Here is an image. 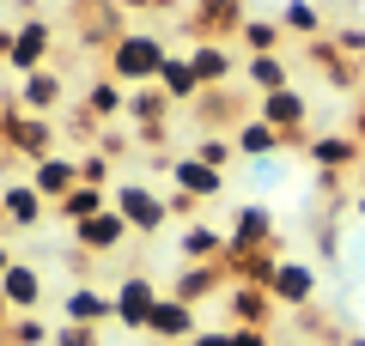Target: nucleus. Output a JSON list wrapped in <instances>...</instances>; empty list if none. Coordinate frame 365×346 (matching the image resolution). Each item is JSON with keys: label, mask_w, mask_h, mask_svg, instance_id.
I'll return each mask as SVG.
<instances>
[{"label": "nucleus", "mask_w": 365, "mask_h": 346, "mask_svg": "<svg viewBox=\"0 0 365 346\" xmlns=\"http://www.w3.org/2000/svg\"><path fill=\"white\" fill-rule=\"evenodd\" d=\"M335 49L341 55H365V25H341L335 31Z\"/></svg>", "instance_id": "35"}, {"label": "nucleus", "mask_w": 365, "mask_h": 346, "mask_svg": "<svg viewBox=\"0 0 365 346\" xmlns=\"http://www.w3.org/2000/svg\"><path fill=\"white\" fill-rule=\"evenodd\" d=\"M256 115L268 122V128H280V134H287V146H292V140L304 146V115H311L304 91H292V85H287V91H268V98L256 103Z\"/></svg>", "instance_id": "6"}, {"label": "nucleus", "mask_w": 365, "mask_h": 346, "mask_svg": "<svg viewBox=\"0 0 365 346\" xmlns=\"http://www.w3.org/2000/svg\"><path fill=\"white\" fill-rule=\"evenodd\" d=\"M0 140H6V115H0Z\"/></svg>", "instance_id": "43"}, {"label": "nucleus", "mask_w": 365, "mask_h": 346, "mask_svg": "<svg viewBox=\"0 0 365 346\" xmlns=\"http://www.w3.org/2000/svg\"><path fill=\"white\" fill-rule=\"evenodd\" d=\"M31 189H37L49 206L67 201V194L79 189V158H61V152H55V158H43V164H31Z\"/></svg>", "instance_id": "12"}, {"label": "nucleus", "mask_w": 365, "mask_h": 346, "mask_svg": "<svg viewBox=\"0 0 365 346\" xmlns=\"http://www.w3.org/2000/svg\"><path fill=\"white\" fill-rule=\"evenodd\" d=\"M353 206H359V213H365V194H359V201H353Z\"/></svg>", "instance_id": "44"}, {"label": "nucleus", "mask_w": 365, "mask_h": 346, "mask_svg": "<svg viewBox=\"0 0 365 346\" xmlns=\"http://www.w3.org/2000/svg\"><path fill=\"white\" fill-rule=\"evenodd\" d=\"M225 340H232V346H268V328H232Z\"/></svg>", "instance_id": "36"}, {"label": "nucleus", "mask_w": 365, "mask_h": 346, "mask_svg": "<svg viewBox=\"0 0 365 346\" xmlns=\"http://www.w3.org/2000/svg\"><path fill=\"white\" fill-rule=\"evenodd\" d=\"M86 122H110V115H122L128 110V85H116V79H91V91H86Z\"/></svg>", "instance_id": "22"}, {"label": "nucleus", "mask_w": 365, "mask_h": 346, "mask_svg": "<svg viewBox=\"0 0 365 346\" xmlns=\"http://www.w3.org/2000/svg\"><path fill=\"white\" fill-rule=\"evenodd\" d=\"M49 213V201H43L31 182H13V189H0V225H19V231H31L37 219Z\"/></svg>", "instance_id": "14"}, {"label": "nucleus", "mask_w": 365, "mask_h": 346, "mask_svg": "<svg viewBox=\"0 0 365 346\" xmlns=\"http://www.w3.org/2000/svg\"><path fill=\"white\" fill-rule=\"evenodd\" d=\"M274 243V213L268 206H237L232 213V237H225V249H232V256H256V249H268Z\"/></svg>", "instance_id": "8"}, {"label": "nucleus", "mask_w": 365, "mask_h": 346, "mask_svg": "<svg viewBox=\"0 0 365 346\" xmlns=\"http://www.w3.org/2000/svg\"><path fill=\"white\" fill-rule=\"evenodd\" d=\"M79 182H91V189H116L110 158H104V152H86V158H79Z\"/></svg>", "instance_id": "32"}, {"label": "nucleus", "mask_w": 365, "mask_h": 346, "mask_svg": "<svg viewBox=\"0 0 365 346\" xmlns=\"http://www.w3.org/2000/svg\"><path fill=\"white\" fill-rule=\"evenodd\" d=\"M128 237H134V231H128V219H122L116 206H104L98 219L73 225V243H79V256H98V261H104V256H116V249L128 243Z\"/></svg>", "instance_id": "4"}, {"label": "nucleus", "mask_w": 365, "mask_h": 346, "mask_svg": "<svg viewBox=\"0 0 365 346\" xmlns=\"http://www.w3.org/2000/svg\"><path fill=\"white\" fill-rule=\"evenodd\" d=\"M177 249H182V261H189V268L220 261V256H225V231H213V225H201V219H195V225L177 237Z\"/></svg>", "instance_id": "21"}, {"label": "nucleus", "mask_w": 365, "mask_h": 346, "mask_svg": "<svg viewBox=\"0 0 365 346\" xmlns=\"http://www.w3.org/2000/svg\"><path fill=\"white\" fill-rule=\"evenodd\" d=\"M49 340H55V334L43 328L37 316H25V322H13V346H49Z\"/></svg>", "instance_id": "33"}, {"label": "nucleus", "mask_w": 365, "mask_h": 346, "mask_svg": "<svg viewBox=\"0 0 365 346\" xmlns=\"http://www.w3.org/2000/svg\"><path fill=\"white\" fill-rule=\"evenodd\" d=\"M61 316L79 328H98V322H116V292H98V285H73L61 298Z\"/></svg>", "instance_id": "11"}, {"label": "nucleus", "mask_w": 365, "mask_h": 346, "mask_svg": "<svg viewBox=\"0 0 365 346\" xmlns=\"http://www.w3.org/2000/svg\"><path fill=\"white\" fill-rule=\"evenodd\" d=\"M158 298H165V292H158V285L146 280V273H128V280H116V322H122V328H134V334H140L146 322H153Z\"/></svg>", "instance_id": "5"}, {"label": "nucleus", "mask_w": 365, "mask_h": 346, "mask_svg": "<svg viewBox=\"0 0 365 346\" xmlns=\"http://www.w3.org/2000/svg\"><path fill=\"white\" fill-rule=\"evenodd\" d=\"M6 146L25 152L31 164H43V158H55V122H49V115H25V110H19L13 122H6Z\"/></svg>", "instance_id": "7"}, {"label": "nucleus", "mask_w": 365, "mask_h": 346, "mask_svg": "<svg viewBox=\"0 0 365 346\" xmlns=\"http://www.w3.org/2000/svg\"><path fill=\"white\" fill-rule=\"evenodd\" d=\"M341 346H365V334H347V340H341Z\"/></svg>", "instance_id": "42"}, {"label": "nucleus", "mask_w": 365, "mask_h": 346, "mask_svg": "<svg viewBox=\"0 0 365 346\" xmlns=\"http://www.w3.org/2000/svg\"><path fill=\"white\" fill-rule=\"evenodd\" d=\"M165 61H170V49L153 31H122V37L110 43V79H116V85H158Z\"/></svg>", "instance_id": "1"}, {"label": "nucleus", "mask_w": 365, "mask_h": 346, "mask_svg": "<svg viewBox=\"0 0 365 346\" xmlns=\"http://www.w3.org/2000/svg\"><path fill=\"white\" fill-rule=\"evenodd\" d=\"M232 316H237V328H268V310H274V298H268V285H237L232 298Z\"/></svg>", "instance_id": "23"}, {"label": "nucleus", "mask_w": 365, "mask_h": 346, "mask_svg": "<svg viewBox=\"0 0 365 346\" xmlns=\"http://www.w3.org/2000/svg\"><path fill=\"white\" fill-rule=\"evenodd\" d=\"M122 13H146V6H177V0H116Z\"/></svg>", "instance_id": "37"}, {"label": "nucleus", "mask_w": 365, "mask_h": 346, "mask_svg": "<svg viewBox=\"0 0 365 346\" xmlns=\"http://www.w3.org/2000/svg\"><path fill=\"white\" fill-rule=\"evenodd\" d=\"M104 206H110V189H91V182H79V189L67 194V201H55L49 213H61L67 225H86V219H98Z\"/></svg>", "instance_id": "26"}, {"label": "nucleus", "mask_w": 365, "mask_h": 346, "mask_svg": "<svg viewBox=\"0 0 365 346\" xmlns=\"http://www.w3.org/2000/svg\"><path fill=\"white\" fill-rule=\"evenodd\" d=\"M6 268H13V249H6V237H0V280H6Z\"/></svg>", "instance_id": "41"}, {"label": "nucleus", "mask_w": 365, "mask_h": 346, "mask_svg": "<svg viewBox=\"0 0 365 346\" xmlns=\"http://www.w3.org/2000/svg\"><path fill=\"white\" fill-rule=\"evenodd\" d=\"M232 146H237V158H274L280 146H287V134L268 128L262 115H244V122L232 128Z\"/></svg>", "instance_id": "15"}, {"label": "nucleus", "mask_w": 365, "mask_h": 346, "mask_svg": "<svg viewBox=\"0 0 365 346\" xmlns=\"http://www.w3.org/2000/svg\"><path fill=\"white\" fill-rule=\"evenodd\" d=\"M189 346H232V340H225V334H195Z\"/></svg>", "instance_id": "38"}, {"label": "nucleus", "mask_w": 365, "mask_h": 346, "mask_svg": "<svg viewBox=\"0 0 365 346\" xmlns=\"http://www.w3.org/2000/svg\"><path fill=\"white\" fill-rule=\"evenodd\" d=\"M347 134H353V140H359V146H365V110H359V115H353V128H347Z\"/></svg>", "instance_id": "40"}, {"label": "nucleus", "mask_w": 365, "mask_h": 346, "mask_svg": "<svg viewBox=\"0 0 365 346\" xmlns=\"http://www.w3.org/2000/svg\"><path fill=\"white\" fill-rule=\"evenodd\" d=\"M244 6L250 0H195V13H189V31H201V37H207V31H237L244 25Z\"/></svg>", "instance_id": "18"}, {"label": "nucleus", "mask_w": 365, "mask_h": 346, "mask_svg": "<svg viewBox=\"0 0 365 346\" xmlns=\"http://www.w3.org/2000/svg\"><path fill=\"white\" fill-rule=\"evenodd\" d=\"M110 206L128 219L134 237H153V231H165V219H170V194L153 189V182H116V189H110Z\"/></svg>", "instance_id": "2"}, {"label": "nucleus", "mask_w": 365, "mask_h": 346, "mask_svg": "<svg viewBox=\"0 0 365 346\" xmlns=\"http://www.w3.org/2000/svg\"><path fill=\"white\" fill-rule=\"evenodd\" d=\"M189 67H195L201 85H225V79L237 73V55L225 49V43H195V49H189Z\"/></svg>", "instance_id": "19"}, {"label": "nucleus", "mask_w": 365, "mask_h": 346, "mask_svg": "<svg viewBox=\"0 0 365 346\" xmlns=\"http://www.w3.org/2000/svg\"><path fill=\"white\" fill-rule=\"evenodd\" d=\"M61 103H67V79L55 73V67H37V73L19 85V110L25 115H55Z\"/></svg>", "instance_id": "10"}, {"label": "nucleus", "mask_w": 365, "mask_h": 346, "mask_svg": "<svg viewBox=\"0 0 365 346\" xmlns=\"http://www.w3.org/2000/svg\"><path fill=\"white\" fill-rule=\"evenodd\" d=\"M170 182H177V194H189V201H213V194L225 189V177L207 170L201 158H177V164H170Z\"/></svg>", "instance_id": "17"}, {"label": "nucleus", "mask_w": 365, "mask_h": 346, "mask_svg": "<svg viewBox=\"0 0 365 346\" xmlns=\"http://www.w3.org/2000/svg\"><path fill=\"white\" fill-rule=\"evenodd\" d=\"M0 298H6L13 310H37V304H43V273L25 268V261H13L6 280H0Z\"/></svg>", "instance_id": "20"}, {"label": "nucleus", "mask_w": 365, "mask_h": 346, "mask_svg": "<svg viewBox=\"0 0 365 346\" xmlns=\"http://www.w3.org/2000/svg\"><path fill=\"white\" fill-rule=\"evenodd\" d=\"M237 43H244V55H274L280 49V25L274 19H244L237 25Z\"/></svg>", "instance_id": "29"}, {"label": "nucleus", "mask_w": 365, "mask_h": 346, "mask_svg": "<svg viewBox=\"0 0 365 346\" xmlns=\"http://www.w3.org/2000/svg\"><path fill=\"white\" fill-rule=\"evenodd\" d=\"M13 37H19V31H6V25H0V61L13 55Z\"/></svg>", "instance_id": "39"}, {"label": "nucleus", "mask_w": 365, "mask_h": 346, "mask_svg": "<svg viewBox=\"0 0 365 346\" xmlns=\"http://www.w3.org/2000/svg\"><path fill=\"white\" fill-rule=\"evenodd\" d=\"M304 152H311L317 170H347V164H359V158H365V146L341 128V134H323V140H304Z\"/></svg>", "instance_id": "16"}, {"label": "nucleus", "mask_w": 365, "mask_h": 346, "mask_svg": "<svg viewBox=\"0 0 365 346\" xmlns=\"http://www.w3.org/2000/svg\"><path fill=\"white\" fill-rule=\"evenodd\" d=\"M49 346H104V334H98V328H79V322H67V328L55 334Z\"/></svg>", "instance_id": "34"}, {"label": "nucleus", "mask_w": 365, "mask_h": 346, "mask_svg": "<svg viewBox=\"0 0 365 346\" xmlns=\"http://www.w3.org/2000/svg\"><path fill=\"white\" fill-rule=\"evenodd\" d=\"M213 285H220V261H201V268H182V273H177L170 298H182V304H207Z\"/></svg>", "instance_id": "27"}, {"label": "nucleus", "mask_w": 365, "mask_h": 346, "mask_svg": "<svg viewBox=\"0 0 365 346\" xmlns=\"http://www.w3.org/2000/svg\"><path fill=\"white\" fill-rule=\"evenodd\" d=\"M280 25L299 31V37H317V6L311 0H287V6H280Z\"/></svg>", "instance_id": "31"}, {"label": "nucleus", "mask_w": 365, "mask_h": 346, "mask_svg": "<svg viewBox=\"0 0 365 346\" xmlns=\"http://www.w3.org/2000/svg\"><path fill=\"white\" fill-rule=\"evenodd\" d=\"M49 43H55L49 19H31V25H19V37H13V55H6V67L31 79V73L43 67V61H49Z\"/></svg>", "instance_id": "9"}, {"label": "nucleus", "mask_w": 365, "mask_h": 346, "mask_svg": "<svg viewBox=\"0 0 365 346\" xmlns=\"http://www.w3.org/2000/svg\"><path fill=\"white\" fill-rule=\"evenodd\" d=\"M244 85H256L262 98H268V91H287L292 73H287V61H280V55H244Z\"/></svg>", "instance_id": "25"}, {"label": "nucleus", "mask_w": 365, "mask_h": 346, "mask_svg": "<svg viewBox=\"0 0 365 346\" xmlns=\"http://www.w3.org/2000/svg\"><path fill=\"white\" fill-rule=\"evenodd\" d=\"M158 91H165L170 103H195V98H201V79H195V67H189V55H170V61H165Z\"/></svg>", "instance_id": "24"}, {"label": "nucleus", "mask_w": 365, "mask_h": 346, "mask_svg": "<svg viewBox=\"0 0 365 346\" xmlns=\"http://www.w3.org/2000/svg\"><path fill=\"white\" fill-rule=\"evenodd\" d=\"M146 334H158V340H195V304H182V298H158V310H153V322H146Z\"/></svg>", "instance_id": "13"}, {"label": "nucleus", "mask_w": 365, "mask_h": 346, "mask_svg": "<svg viewBox=\"0 0 365 346\" xmlns=\"http://www.w3.org/2000/svg\"><path fill=\"white\" fill-rule=\"evenodd\" d=\"M189 158H201L207 170H225V164L237 158V146H232V134H201V140H195V152H189Z\"/></svg>", "instance_id": "30"}, {"label": "nucleus", "mask_w": 365, "mask_h": 346, "mask_svg": "<svg viewBox=\"0 0 365 346\" xmlns=\"http://www.w3.org/2000/svg\"><path fill=\"white\" fill-rule=\"evenodd\" d=\"M268 298H274V304H287V310H311L317 304V268H311V261L280 256V261H274V280H268Z\"/></svg>", "instance_id": "3"}, {"label": "nucleus", "mask_w": 365, "mask_h": 346, "mask_svg": "<svg viewBox=\"0 0 365 346\" xmlns=\"http://www.w3.org/2000/svg\"><path fill=\"white\" fill-rule=\"evenodd\" d=\"M128 115L140 122V134H146V128H165L170 98H165V91H153V85H140V91H128Z\"/></svg>", "instance_id": "28"}]
</instances>
